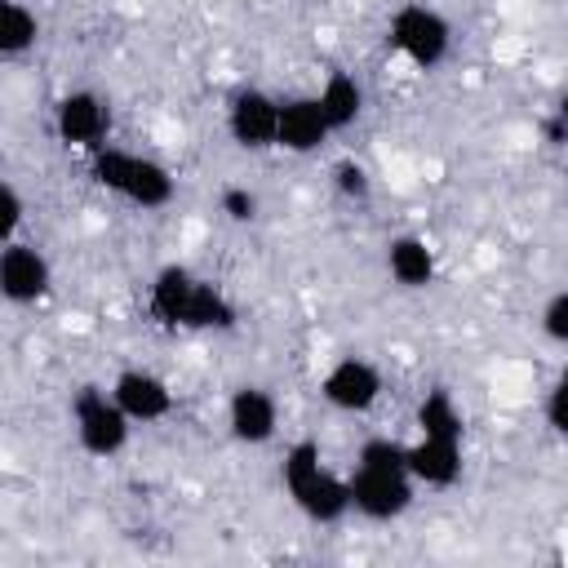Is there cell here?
I'll list each match as a JSON object with an SVG mask.
<instances>
[{
  "label": "cell",
  "instance_id": "6da1fadb",
  "mask_svg": "<svg viewBox=\"0 0 568 568\" xmlns=\"http://www.w3.org/2000/svg\"><path fill=\"white\" fill-rule=\"evenodd\" d=\"M346 479H351V510L373 524L399 519L417 493V479L408 470V444L390 435L364 439L355 453V470Z\"/></svg>",
  "mask_w": 568,
  "mask_h": 568
},
{
  "label": "cell",
  "instance_id": "7a4b0ae2",
  "mask_svg": "<svg viewBox=\"0 0 568 568\" xmlns=\"http://www.w3.org/2000/svg\"><path fill=\"white\" fill-rule=\"evenodd\" d=\"M280 484H284L288 501L311 524H337V519L351 515V479H342L324 466V453H320L315 439H297V444L284 448Z\"/></svg>",
  "mask_w": 568,
  "mask_h": 568
},
{
  "label": "cell",
  "instance_id": "3957f363",
  "mask_svg": "<svg viewBox=\"0 0 568 568\" xmlns=\"http://www.w3.org/2000/svg\"><path fill=\"white\" fill-rule=\"evenodd\" d=\"M89 178L133 209H164L178 195V178L169 173V164H160L155 155L111 146V142L89 155Z\"/></svg>",
  "mask_w": 568,
  "mask_h": 568
},
{
  "label": "cell",
  "instance_id": "277c9868",
  "mask_svg": "<svg viewBox=\"0 0 568 568\" xmlns=\"http://www.w3.org/2000/svg\"><path fill=\"white\" fill-rule=\"evenodd\" d=\"M386 44H390L404 62H413L417 71H435V67L448 58V49H453V27H448V18H444L439 9L408 0V4H399V9L390 13V22H386Z\"/></svg>",
  "mask_w": 568,
  "mask_h": 568
},
{
  "label": "cell",
  "instance_id": "5b68a950",
  "mask_svg": "<svg viewBox=\"0 0 568 568\" xmlns=\"http://www.w3.org/2000/svg\"><path fill=\"white\" fill-rule=\"evenodd\" d=\"M71 426H75V444L89 457H115L129 444L133 417L120 408L111 386H80L71 395Z\"/></svg>",
  "mask_w": 568,
  "mask_h": 568
},
{
  "label": "cell",
  "instance_id": "8992f818",
  "mask_svg": "<svg viewBox=\"0 0 568 568\" xmlns=\"http://www.w3.org/2000/svg\"><path fill=\"white\" fill-rule=\"evenodd\" d=\"M53 133H58L62 146L93 155L111 138V106H106V98L93 93V89L62 93L58 106H53Z\"/></svg>",
  "mask_w": 568,
  "mask_h": 568
},
{
  "label": "cell",
  "instance_id": "52a82bcc",
  "mask_svg": "<svg viewBox=\"0 0 568 568\" xmlns=\"http://www.w3.org/2000/svg\"><path fill=\"white\" fill-rule=\"evenodd\" d=\"M226 133L244 151L275 146V138H280V98L266 93V89H257V84L235 89L231 102H226Z\"/></svg>",
  "mask_w": 568,
  "mask_h": 568
},
{
  "label": "cell",
  "instance_id": "ba28073f",
  "mask_svg": "<svg viewBox=\"0 0 568 568\" xmlns=\"http://www.w3.org/2000/svg\"><path fill=\"white\" fill-rule=\"evenodd\" d=\"M320 395L337 413H368L382 399V368L364 355H342L320 377Z\"/></svg>",
  "mask_w": 568,
  "mask_h": 568
},
{
  "label": "cell",
  "instance_id": "9c48e42d",
  "mask_svg": "<svg viewBox=\"0 0 568 568\" xmlns=\"http://www.w3.org/2000/svg\"><path fill=\"white\" fill-rule=\"evenodd\" d=\"M49 284H53V266H49L44 248H36L27 240H9L0 248V293H4V302L31 306L49 293Z\"/></svg>",
  "mask_w": 568,
  "mask_h": 568
},
{
  "label": "cell",
  "instance_id": "30bf717a",
  "mask_svg": "<svg viewBox=\"0 0 568 568\" xmlns=\"http://www.w3.org/2000/svg\"><path fill=\"white\" fill-rule=\"evenodd\" d=\"M226 430L244 448H262L280 430V404L266 386H235L226 399Z\"/></svg>",
  "mask_w": 568,
  "mask_h": 568
},
{
  "label": "cell",
  "instance_id": "8fae6325",
  "mask_svg": "<svg viewBox=\"0 0 568 568\" xmlns=\"http://www.w3.org/2000/svg\"><path fill=\"white\" fill-rule=\"evenodd\" d=\"M328 138H333V124L324 120L315 93H288V98H280V138H275L280 151H288V155H315Z\"/></svg>",
  "mask_w": 568,
  "mask_h": 568
},
{
  "label": "cell",
  "instance_id": "7c38bea8",
  "mask_svg": "<svg viewBox=\"0 0 568 568\" xmlns=\"http://www.w3.org/2000/svg\"><path fill=\"white\" fill-rule=\"evenodd\" d=\"M111 395L133 417V426H151V422H164L173 413V390L151 368H120L111 382Z\"/></svg>",
  "mask_w": 568,
  "mask_h": 568
},
{
  "label": "cell",
  "instance_id": "4fadbf2b",
  "mask_svg": "<svg viewBox=\"0 0 568 568\" xmlns=\"http://www.w3.org/2000/svg\"><path fill=\"white\" fill-rule=\"evenodd\" d=\"M462 439L453 435H417L408 444V470L417 479V488H453L462 479Z\"/></svg>",
  "mask_w": 568,
  "mask_h": 568
},
{
  "label": "cell",
  "instance_id": "5bb4252c",
  "mask_svg": "<svg viewBox=\"0 0 568 568\" xmlns=\"http://www.w3.org/2000/svg\"><path fill=\"white\" fill-rule=\"evenodd\" d=\"M195 271L182 266V262H169L155 271L151 280V293H146V306L151 315L164 324V328H182L186 324V306H191V293H195Z\"/></svg>",
  "mask_w": 568,
  "mask_h": 568
},
{
  "label": "cell",
  "instance_id": "9a60e30c",
  "mask_svg": "<svg viewBox=\"0 0 568 568\" xmlns=\"http://www.w3.org/2000/svg\"><path fill=\"white\" fill-rule=\"evenodd\" d=\"M386 275L399 288H430L435 284V248L422 235H395L386 244Z\"/></svg>",
  "mask_w": 568,
  "mask_h": 568
},
{
  "label": "cell",
  "instance_id": "2e32d148",
  "mask_svg": "<svg viewBox=\"0 0 568 568\" xmlns=\"http://www.w3.org/2000/svg\"><path fill=\"white\" fill-rule=\"evenodd\" d=\"M315 98H320V111H324V120L333 124V133L351 129V124L364 115V84H359L351 71H328L324 84L315 89Z\"/></svg>",
  "mask_w": 568,
  "mask_h": 568
},
{
  "label": "cell",
  "instance_id": "e0dca14e",
  "mask_svg": "<svg viewBox=\"0 0 568 568\" xmlns=\"http://www.w3.org/2000/svg\"><path fill=\"white\" fill-rule=\"evenodd\" d=\"M235 320H240V311H235V302L226 297V288L213 284V280H195V293H191V306H186V324H182V328H195V333H226V328H235Z\"/></svg>",
  "mask_w": 568,
  "mask_h": 568
},
{
  "label": "cell",
  "instance_id": "ac0fdd59",
  "mask_svg": "<svg viewBox=\"0 0 568 568\" xmlns=\"http://www.w3.org/2000/svg\"><path fill=\"white\" fill-rule=\"evenodd\" d=\"M36 40H40L36 9H27L22 0H4L0 4V58L18 62V58H27L36 49Z\"/></svg>",
  "mask_w": 568,
  "mask_h": 568
},
{
  "label": "cell",
  "instance_id": "d6986e66",
  "mask_svg": "<svg viewBox=\"0 0 568 568\" xmlns=\"http://www.w3.org/2000/svg\"><path fill=\"white\" fill-rule=\"evenodd\" d=\"M413 426H417V435H453V439L466 435L462 408H457V399H453L444 386H435V390H426V395L417 399V408H413Z\"/></svg>",
  "mask_w": 568,
  "mask_h": 568
},
{
  "label": "cell",
  "instance_id": "ffe728a7",
  "mask_svg": "<svg viewBox=\"0 0 568 568\" xmlns=\"http://www.w3.org/2000/svg\"><path fill=\"white\" fill-rule=\"evenodd\" d=\"M328 178H333V191H337L342 200H351V204H355V200H368V191H373L368 169H364L359 160H351V155H346V160H337Z\"/></svg>",
  "mask_w": 568,
  "mask_h": 568
},
{
  "label": "cell",
  "instance_id": "44dd1931",
  "mask_svg": "<svg viewBox=\"0 0 568 568\" xmlns=\"http://www.w3.org/2000/svg\"><path fill=\"white\" fill-rule=\"evenodd\" d=\"M541 333H546V342L568 346V288H559V293L546 297V306H541Z\"/></svg>",
  "mask_w": 568,
  "mask_h": 568
},
{
  "label": "cell",
  "instance_id": "7402d4cb",
  "mask_svg": "<svg viewBox=\"0 0 568 568\" xmlns=\"http://www.w3.org/2000/svg\"><path fill=\"white\" fill-rule=\"evenodd\" d=\"M546 426H550L559 439H568V364L559 368V377H555L550 390H546Z\"/></svg>",
  "mask_w": 568,
  "mask_h": 568
},
{
  "label": "cell",
  "instance_id": "603a6c76",
  "mask_svg": "<svg viewBox=\"0 0 568 568\" xmlns=\"http://www.w3.org/2000/svg\"><path fill=\"white\" fill-rule=\"evenodd\" d=\"M217 209H222L226 222H240V226H244V222L257 217V191H248V186H222Z\"/></svg>",
  "mask_w": 568,
  "mask_h": 568
},
{
  "label": "cell",
  "instance_id": "cb8c5ba5",
  "mask_svg": "<svg viewBox=\"0 0 568 568\" xmlns=\"http://www.w3.org/2000/svg\"><path fill=\"white\" fill-rule=\"evenodd\" d=\"M22 217H27L22 191H18L13 182H4V186H0V240H4V244H9V240H18V231H22Z\"/></svg>",
  "mask_w": 568,
  "mask_h": 568
},
{
  "label": "cell",
  "instance_id": "d4e9b609",
  "mask_svg": "<svg viewBox=\"0 0 568 568\" xmlns=\"http://www.w3.org/2000/svg\"><path fill=\"white\" fill-rule=\"evenodd\" d=\"M555 120L568 129V89H564V93H559V102H555Z\"/></svg>",
  "mask_w": 568,
  "mask_h": 568
}]
</instances>
